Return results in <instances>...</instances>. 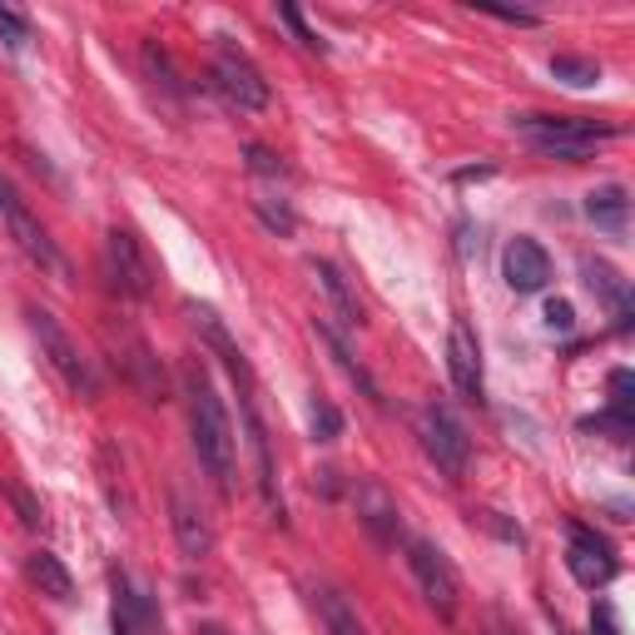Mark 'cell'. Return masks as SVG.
<instances>
[{
    "mask_svg": "<svg viewBox=\"0 0 635 635\" xmlns=\"http://www.w3.org/2000/svg\"><path fill=\"white\" fill-rule=\"evenodd\" d=\"M184 398H189V432H195V452L204 462V472L214 477L219 492H234V472H238V437L234 422L224 412V398L214 392V377L199 357L184 363Z\"/></svg>",
    "mask_w": 635,
    "mask_h": 635,
    "instance_id": "6da1fadb",
    "label": "cell"
},
{
    "mask_svg": "<svg viewBox=\"0 0 635 635\" xmlns=\"http://www.w3.org/2000/svg\"><path fill=\"white\" fill-rule=\"evenodd\" d=\"M511 130L521 140H531V150L546 154V160H586L601 140H615V125H596V119H571V115H517Z\"/></svg>",
    "mask_w": 635,
    "mask_h": 635,
    "instance_id": "7a4b0ae2",
    "label": "cell"
},
{
    "mask_svg": "<svg viewBox=\"0 0 635 635\" xmlns=\"http://www.w3.org/2000/svg\"><path fill=\"white\" fill-rule=\"evenodd\" d=\"M25 318H31V333L40 338L45 363H50L55 373L66 377V388L75 392V398L95 402V398H99V377H95V367H90V357L75 348V338H70L66 328L55 324V313H45V308H25Z\"/></svg>",
    "mask_w": 635,
    "mask_h": 635,
    "instance_id": "3957f363",
    "label": "cell"
},
{
    "mask_svg": "<svg viewBox=\"0 0 635 635\" xmlns=\"http://www.w3.org/2000/svg\"><path fill=\"white\" fill-rule=\"evenodd\" d=\"M418 437H422L427 462L437 467L447 482H462L467 467H472V437H467L462 422H457L447 408L427 402V408H422V418H418Z\"/></svg>",
    "mask_w": 635,
    "mask_h": 635,
    "instance_id": "277c9868",
    "label": "cell"
},
{
    "mask_svg": "<svg viewBox=\"0 0 635 635\" xmlns=\"http://www.w3.org/2000/svg\"><path fill=\"white\" fill-rule=\"evenodd\" d=\"M408 566H412V581L422 586L427 605L442 615V621H457L462 611V581H457V566L447 561V551L427 537H412L408 541Z\"/></svg>",
    "mask_w": 635,
    "mask_h": 635,
    "instance_id": "5b68a950",
    "label": "cell"
},
{
    "mask_svg": "<svg viewBox=\"0 0 635 635\" xmlns=\"http://www.w3.org/2000/svg\"><path fill=\"white\" fill-rule=\"evenodd\" d=\"M214 85H219V95L228 99V105H238V109H248V115H259V109H269V80H263V70L248 60L238 45H219V55H214Z\"/></svg>",
    "mask_w": 635,
    "mask_h": 635,
    "instance_id": "8992f818",
    "label": "cell"
},
{
    "mask_svg": "<svg viewBox=\"0 0 635 635\" xmlns=\"http://www.w3.org/2000/svg\"><path fill=\"white\" fill-rule=\"evenodd\" d=\"M105 279L115 293L125 298H150L154 289V273H150V259H144L140 238L130 228H109L105 234Z\"/></svg>",
    "mask_w": 635,
    "mask_h": 635,
    "instance_id": "52a82bcc",
    "label": "cell"
},
{
    "mask_svg": "<svg viewBox=\"0 0 635 635\" xmlns=\"http://www.w3.org/2000/svg\"><path fill=\"white\" fill-rule=\"evenodd\" d=\"M244 427H248V447H254V467H259V492H263V506H269V517L283 521V496H279V467H273V452H269V427L259 418V402H254V377L244 383Z\"/></svg>",
    "mask_w": 635,
    "mask_h": 635,
    "instance_id": "ba28073f",
    "label": "cell"
},
{
    "mask_svg": "<svg viewBox=\"0 0 635 635\" xmlns=\"http://www.w3.org/2000/svg\"><path fill=\"white\" fill-rule=\"evenodd\" d=\"M566 566L571 576L586 586V591H596V586H605L615 576V551L605 537H596V531L586 527H571V541H566Z\"/></svg>",
    "mask_w": 635,
    "mask_h": 635,
    "instance_id": "9c48e42d",
    "label": "cell"
},
{
    "mask_svg": "<svg viewBox=\"0 0 635 635\" xmlns=\"http://www.w3.org/2000/svg\"><path fill=\"white\" fill-rule=\"evenodd\" d=\"M353 506H357V521L373 531L377 546H392V541L402 537V511H398V502H392V492L383 482L363 477V482L353 486Z\"/></svg>",
    "mask_w": 635,
    "mask_h": 635,
    "instance_id": "30bf717a",
    "label": "cell"
},
{
    "mask_svg": "<svg viewBox=\"0 0 635 635\" xmlns=\"http://www.w3.org/2000/svg\"><path fill=\"white\" fill-rule=\"evenodd\" d=\"M502 279L511 283V293H541L551 283V259L546 248L537 244V238L517 234L511 244L502 248Z\"/></svg>",
    "mask_w": 635,
    "mask_h": 635,
    "instance_id": "8fae6325",
    "label": "cell"
},
{
    "mask_svg": "<svg viewBox=\"0 0 635 635\" xmlns=\"http://www.w3.org/2000/svg\"><path fill=\"white\" fill-rule=\"evenodd\" d=\"M5 224H11V238H15V244H21V254L35 263V269L60 273V279H66L70 269H66V259H60V248H55V238L45 234V224L31 214V209L21 204V199H15V204L5 209Z\"/></svg>",
    "mask_w": 635,
    "mask_h": 635,
    "instance_id": "7c38bea8",
    "label": "cell"
},
{
    "mask_svg": "<svg viewBox=\"0 0 635 635\" xmlns=\"http://www.w3.org/2000/svg\"><path fill=\"white\" fill-rule=\"evenodd\" d=\"M447 367H452V383L467 402H482V348H477V333L457 318L452 333H447Z\"/></svg>",
    "mask_w": 635,
    "mask_h": 635,
    "instance_id": "4fadbf2b",
    "label": "cell"
},
{
    "mask_svg": "<svg viewBox=\"0 0 635 635\" xmlns=\"http://www.w3.org/2000/svg\"><path fill=\"white\" fill-rule=\"evenodd\" d=\"M169 527H174V541H179V551L189 561H204L209 551H214V531H209V521H204V511H199L195 502H189V496L184 492H174L169 496Z\"/></svg>",
    "mask_w": 635,
    "mask_h": 635,
    "instance_id": "5bb4252c",
    "label": "cell"
},
{
    "mask_svg": "<svg viewBox=\"0 0 635 635\" xmlns=\"http://www.w3.org/2000/svg\"><path fill=\"white\" fill-rule=\"evenodd\" d=\"M586 219H591L601 234H625V219H631V199H625L621 184H601L586 195Z\"/></svg>",
    "mask_w": 635,
    "mask_h": 635,
    "instance_id": "9a60e30c",
    "label": "cell"
},
{
    "mask_svg": "<svg viewBox=\"0 0 635 635\" xmlns=\"http://www.w3.org/2000/svg\"><path fill=\"white\" fill-rule=\"evenodd\" d=\"M25 576H31V586H40V596H50V601H70V596H75V581H70V571L60 566L55 551H31V556H25Z\"/></svg>",
    "mask_w": 635,
    "mask_h": 635,
    "instance_id": "2e32d148",
    "label": "cell"
},
{
    "mask_svg": "<svg viewBox=\"0 0 635 635\" xmlns=\"http://www.w3.org/2000/svg\"><path fill=\"white\" fill-rule=\"evenodd\" d=\"M581 273H586V283H591V293H601V298L611 303L615 318H621V328H625V318H631V289H625V279L601 259H586Z\"/></svg>",
    "mask_w": 635,
    "mask_h": 635,
    "instance_id": "e0dca14e",
    "label": "cell"
},
{
    "mask_svg": "<svg viewBox=\"0 0 635 635\" xmlns=\"http://www.w3.org/2000/svg\"><path fill=\"white\" fill-rule=\"evenodd\" d=\"M308 269H313V279L324 283V293H328V298H333L338 318H343L348 328H357V324H363V308H357V298H353V289H348V279H343V273H338L333 263H324V259H313Z\"/></svg>",
    "mask_w": 635,
    "mask_h": 635,
    "instance_id": "ac0fdd59",
    "label": "cell"
},
{
    "mask_svg": "<svg viewBox=\"0 0 635 635\" xmlns=\"http://www.w3.org/2000/svg\"><path fill=\"white\" fill-rule=\"evenodd\" d=\"M318 611H324L328 635H367L363 621H357V611L348 605V596L333 591V586H318Z\"/></svg>",
    "mask_w": 635,
    "mask_h": 635,
    "instance_id": "d6986e66",
    "label": "cell"
},
{
    "mask_svg": "<svg viewBox=\"0 0 635 635\" xmlns=\"http://www.w3.org/2000/svg\"><path fill=\"white\" fill-rule=\"evenodd\" d=\"M318 333H324V343L333 348L338 367H343V373L353 377L357 388H363V398H367V402H383V392H377V383H373V377H367V367H363V363H357V357H353V348H348L343 338H338V333H333V328H328V324H318Z\"/></svg>",
    "mask_w": 635,
    "mask_h": 635,
    "instance_id": "ffe728a7",
    "label": "cell"
},
{
    "mask_svg": "<svg viewBox=\"0 0 635 635\" xmlns=\"http://www.w3.org/2000/svg\"><path fill=\"white\" fill-rule=\"evenodd\" d=\"M551 75H556L561 85H571V90H586V85L601 80V66L586 60V55H556V60H551Z\"/></svg>",
    "mask_w": 635,
    "mask_h": 635,
    "instance_id": "44dd1931",
    "label": "cell"
},
{
    "mask_svg": "<svg viewBox=\"0 0 635 635\" xmlns=\"http://www.w3.org/2000/svg\"><path fill=\"white\" fill-rule=\"evenodd\" d=\"M254 214H259L263 228H269V234H279V238L298 234V214H293L283 199H254Z\"/></svg>",
    "mask_w": 635,
    "mask_h": 635,
    "instance_id": "7402d4cb",
    "label": "cell"
},
{
    "mask_svg": "<svg viewBox=\"0 0 635 635\" xmlns=\"http://www.w3.org/2000/svg\"><path fill=\"white\" fill-rule=\"evenodd\" d=\"M5 496H11V506H15V517H21V527L25 531H40L45 527V511H40V502H35V492L21 482V477H11L5 482Z\"/></svg>",
    "mask_w": 635,
    "mask_h": 635,
    "instance_id": "603a6c76",
    "label": "cell"
},
{
    "mask_svg": "<svg viewBox=\"0 0 635 635\" xmlns=\"http://www.w3.org/2000/svg\"><path fill=\"white\" fill-rule=\"evenodd\" d=\"M313 437H318V442L343 437V412H338L328 398H313Z\"/></svg>",
    "mask_w": 635,
    "mask_h": 635,
    "instance_id": "cb8c5ba5",
    "label": "cell"
},
{
    "mask_svg": "<svg viewBox=\"0 0 635 635\" xmlns=\"http://www.w3.org/2000/svg\"><path fill=\"white\" fill-rule=\"evenodd\" d=\"M244 160H248V169L254 174H269V179H279V174H289L283 169V160L273 150H263V144H244Z\"/></svg>",
    "mask_w": 635,
    "mask_h": 635,
    "instance_id": "d4e9b609",
    "label": "cell"
},
{
    "mask_svg": "<svg viewBox=\"0 0 635 635\" xmlns=\"http://www.w3.org/2000/svg\"><path fill=\"white\" fill-rule=\"evenodd\" d=\"M279 21L289 25L293 35H298V45H308V50H328V45L318 40V31H308V21L298 15V5H279Z\"/></svg>",
    "mask_w": 635,
    "mask_h": 635,
    "instance_id": "484cf974",
    "label": "cell"
},
{
    "mask_svg": "<svg viewBox=\"0 0 635 635\" xmlns=\"http://www.w3.org/2000/svg\"><path fill=\"white\" fill-rule=\"evenodd\" d=\"M631 392H635V377L631 373H625V367H621V373H611V412H615V418H631Z\"/></svg>",
    "mask_w": 635,
    "mask_h": 635,
    "instance_id": "4316f807",
    "label": "cell"
},
{
    "mask_svg": "<svg viewBox=\"0 0 635 635\" xmlns=\"http://www.w3.org/2000/svg\"><path fill=\"white\" fill-rule=\"evenodd\" d=\"M0 35H5V45H11V50H25V40H31V25H25L15 11H5V5H0Z\"/></svg>",
    "mask_w": 635,
    "mask_h": 635,
    "instance_id": "83f0119b",
    "label": "cell"
},
{
    "mask_svg": "<svg viewBox=\"0 0 635 635\" xmlns=\"http://www.w3.org/2000/svg\"><path fill=\"white\" fill-rule=\"evenodd\" d=\"M546 328H551V333H571V328H576V308H571L566 298L546 303Z\"/></svg>",
    "mask_w": 635,
    "mask_h": 635,
    "instance_id": "f1b7e54d",
    "label": "cell"
},
{
    "mask_svg": "<svg viewBox=\"0 0 635 635\" xmlns=\"http://www.w3.org/2000/svg\"><path fill=\"white\" fill-rule=\"evenodd\" d=\"M586 432H615V437H631V418H615V412H601V418H586Z\"/></svg>",
    "mask_w": 635,
    "mask_h": 635,
    "instance_id": "f546056e",
    "label": "cell"
},
{
    "mask_svg": "<svg viewBox=\"0 0 635 635\" xmlns=\"http://www.w3.org/2000/svg\"><path fill=\"white\" fill-rule=\"evenodd\" d=\"M482 15H496V21H506V25H537L541 15L537 11H502V5H477Z\"/></svg>",
    "mask_w": 635,
    "mask_h": 635,
    "instance_id": "4dcf8cb0",
    "label": "cell"
},
{
    "mask_svg": "<svg viewBox=\"0 0 635 635\" xmlns=\"http://www.w3.org/2000/svg\"><path fill=\"white\" fill-rule=\"evenodd\" d=\"M591 631H596V635H621V631H615L611 605H596V611H591Z\"/></svg>",
    "mask_w": 635,
    "mask_h": 635,
    "instance_id": "1f68e13d",
    "label": "cell"
},
{
    "mask_svg": "<svg viewBox=\"0 0 635 635\" xmlns=\"http://www.w3.org/2000/svg\"><path fill=\"white\" fill-rule=\"evenodd\" d=\"M11 204H15V189H11L5 179H0V209H11Z\"/></svg>",
    "mask_w": 635,
    "mask_h": 635,
    "instance_id": "d6a6232c",
    "label": "cell"
},
{
    "mask_svg": "<svg viewBox=\"0 0 635 635\" xmlns=\"http://www.w3.org/2000/svg\"><path fill=\"white\" fill-rule=\"evenodd\" d=\"M492 635H521L517 625H506V621H492Z\"/></svg>",
    "mask_w": 635,
    "mask_h": 635,
    "instance_id": "836d02e7",
    "label": "cell"
},
{
    "mask_svg": "<svg viewBox=\"0 0 635 635\" xmlns=\"http://www.w3.org/2000/svg\"><path fill=\"white\" fill-rule=\"evenodd\" d=\"M199 635H228V631H224V625H204V631H199Z\"/></svg>",
    "mask_w": 635,
    "mask_h": 635,
    "instance_id": "e575fe53",
    "label": "cell"
}]
</instances>
